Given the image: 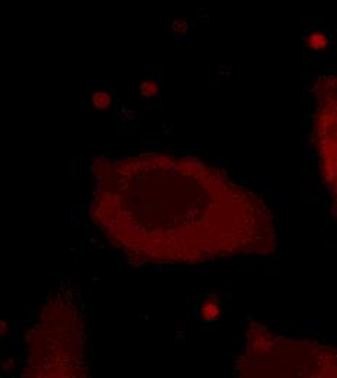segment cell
I'll use <instances>...</instances> for the list:
<instances>
[{
  "mask_svg": "<svg viewBox=\"0 0 337 378\" xmlns=\"http://www.w3.org/2000/svg\"><path fill=\"white\" fill-rule=\"evenodd\" d=\"M92 218L140 264L276 252V228L265 199L196 159L142 154L102 168Z\"/></svg>",
  "mask_w": 337,
  "mask_h": 378,
  "instance_id": "obj_1",
  "label": "cell"
},
{
  "mask_svg": "<svg viewBox=\"0 0 337 378\" xmlns=\"http://www.w3.org/2000/svg\"><path fill=\"white\" fill-rule=\"evenodd\" d=\"M237 373L241 377L337 378V348L288 339L254 323L237 359Z\"/></svg>",
  "mask_w": 337,
  "mask_h": 378,
  "instance_id": "obj_2",
  "label": "cell"
},
{
  "mask_svg": "<svg viewBox=\"0 0 337 378\" xmlns=\"http://www.w3.org/2000/svg\"><path fill=\"white\" fill-rule=\"evenodd\" d=\"M316 96L314 144L337 218V75L321 79L317 85Z\"/></svg>",
  "mask_w": 337,
  "mask_h": 378,
  "instance_id": "obj_3",
  "label": "cell"
},
{
  "mask_svg": "<svg viewBox=\"0 0 337 378\" xmlns=\"http://www.w3.org/2000/svg\"><path fill=\"white\" fill-rule=\"evenodd\" d=\"M201 314L205 321H214L220 316V305L215 300H208L201 307Z\"/></svg>",
  "mask_w": 337,
  "mask_h": 378,
  "instance_id": "obj_4",
  "label": "cell"
},
{
  "mask_svg": "<svg viewBox=\"0 0 337 378\" xmlns=\"http://www.w3.org/2000/svg\"><path fill=\"white\" fill-rule=\"evenodd\" d=\"M307 44L313 50H323L329 44V38L321 32H313L307 38Z\"/></svg>",
  "mask_w": 337,
  "mask_h": 378,
  "instance_id": "obj_5",
  "label": "cell"
},
{
  "mask_svg": "<svg viewBox=\"0 0 337 378\" xmlns=\"http://www.w3.org/2000/svg\"><path fill=\"white\" fill-rule=\"evenodd\" d=\"M140 91H141V94L147 99H151V97H156L159 94V85L156 83V80H144L140 86Z\"/></svg>",
  "mask_w": 337,
  "mask_h": 378,
  "instance_id": "obj_6",
  "label": "cell"
},
{
  "mask_svg": "<svg viewBox=\"0 0 337 378\" xmlns=\"http://www.w3.org/2000/svg\"><path fill=\"white\" fill-rule=\"evenodd\" d=\"M92 103L99 109L108 108L111 105V96L106 92H96L92 96Z\"/></svg>",
  "mask_w": 337,
  "mask_h": 378,
  "instance_id": "obj_7",
  "label": "cell"
}]
</instances>
